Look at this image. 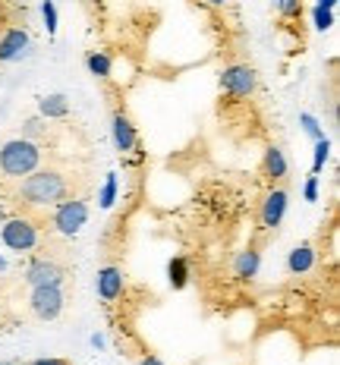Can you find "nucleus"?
<instances>
[{"mask_svg": "<svg viewBox=\"0 0 340 365\" xmlns=\"http://www.w3.org/2000/svg\"><path fill=\"white\" fill-rule=\"evenodd\" d=\"M66 192H70V180L60 170H32L16 186V199L29 208H54L66 199Z\"/></svg>", "mask_w": 340, "mask_h": 365, "instance_id": "1", "label": "nucleus"}, {"mask_svg": "<svg viewBox=\"0 0 340 365\" xmlns=\"http://www.w3.org/2000/svg\"><path fill=\"white\" fill-rule=\"evenodd\" d=\"M41 164V145L29 139H10L0 145V177L4 180H22Z\"/></svg>", "mask_w": 340, "mask_h": 365, "instance_id": "2", "label": "nucleus"}, {"mask_svg": "<svg viewBox=\"0 0 340 365\" xmlns=\"http://www.w3.org/2000/svg\"><path fill=\"white\" fill-rule=\"evenodd\" d=\"M0 242L10 252H32L38 246V227L29 217H6L4 227H0Z\"/></svg>", "mask_w": 340, "mask_h": 365, "instance_id": "3", "label": "nucleus"}, {"mask_svg": "<svg viewBox=\"0 0 340 365\" xmlns=\"http://www.w3.org/2000/svg\"><path fill=\"white\" fill-rule=\"evenodd\" d=\"M255 88H259V76L249 63H233L221 73V95H227L230 101H243L255 95Z\"/></svg>", "mask_w": 340, "mask_h": 365, "instance_id": "4", "label": "nucleus"}, {"mask_svg": "<svg viewBox=\"0 0 340 365\" xmlns=\"http://www.w3.org/2000/svg\"><path fill=\"white\" fill-rule=\"evenodd\" d=\"M88 220V205L86 199H63L54 205V217H51V224H54V230L60 237H76V233L86 227Z\"/></svg>", "mask_w": 340, "mask_h": 365, "instance_id": "5", "label": "nucleus"}, {"mask_svg": "<svg viewBox=\"0 0 340 365\" xmlns=\"http://www.w3.org/2000/svg\"><path fill=\"white\" fill-rule=\"evenodd\" d=\"M66 296L63 287H32V296H29V309L38 322H54V318L63 315Z\"/></svg>", "mask_w": 340, "mask_h": 365, "instance_id": "6", "label": "nucleus"}, {"mask_svg": "<svg viewBox=\"0 0 340 365\" xmlns=\"http://www.w3.org/2000/svg\"><path fill=\"white\" fill-rule=\"evenodd\" d=\"M66 277H70V271L63 268L60 262L54 258H35V262H29L26 268V284L29 287H63Z\"/></svg>", "mask_w": 340, "mask_h": 365, "instance_id": "7", "label": "nucleus"}, {"mask_svg": "<svg viewBox=\"0 0 340 365\" xmlns=\"http://www.w3.org/2000/svg\"><path fill=\"white\" fill-rule=\"evenodd\" d=\"M287 205H290V195H287V189H271L268 195L262 199V208H259V224L262 230H274V227H281V220L287 215Z\"/></svg>", "mask_w": 340, "mask_h": 365, "instance_id": "8", "label": "nucleus"}, {"mask_svg": "<svg viewBox=\"0 0 340 365\" xmlns=\"http://www.w3.org/2000/svg\"><path fill=\"white\" fill-rule=\"evenodd\" d=\"M123 287H126V280H123V271H120L117 264H108V268L98 271L95 290L101 296V302H117L120 296H123Z\"/></svg>", "mask_w": 340, "mask_h": 365, "instance_id": "9", "label": "nucleus"}, {"mask_svg": "<svg viewBox=\"0 0 340 365\" xmlns=\"http://www.w3.org/2000/svg\"><path fill=\"white\" fill-rule=\"evenodd\" d=\"M110 135H113V148H117L120 155H130V151L139 145V135H135L133 120L126 117L123 110H117L110 117Z\"/></svg>", "mask_w": 340, "mask_h": 365, "instance_id": "10", "label": "nucleus"}, {"mask_svg": "<svg viewBox=\"0 0 340 365\" xmlns=\"http://www.w3.org/2000/svg\"><path fill=\"white\" fill-rule=\"evenodd\" d=\"M26 48H29L26 29H6V32L0 35V63H13L16 57H22Z\"/></svg>", "mask_w": 340, "mask_h": 365, "instance_id": "11", "label": "nucleus"}, {"mask_svg": "<svg viewBox=\"0 0 340 365\" xmlns=\"http://www.w3.org/2000/svg\"><path fill=\"white\" fill-rule=\"evenodd\" d=\"M259 268H262V252L259 249H243L237 258H233V277L237 280H252L255 274H259Z\"/></svg>", "mask_w": 340, "mask_h": 365, "instance_id": "12", "label": "nucleus"}, {"mask_svg": "<svg viewBox=\"0 0 340 365\" xmlns=\"http://www.w3.org/2000/svg\"><path fill=\"white\" fill-rule=\"evenodd\" d=\"M262 170H264V177H268L271 182H274V180H284L287 170H290V164H287V155H284V151L277 148V145H268V148H264Z\"/></svg>", "mask_w": 340, "mask_h": 365, "instance_id": "13", "label": "nucleus"}, {"mask_svg": "<svg viewBox=\"0 0 340 365\" xmlns=\"http://www.w3.org/2000/svg\"><path fill=\"white\" fill-rule=\"evenodd\" d=\"M312 268H315V249L309 242H302V246H297L287 255V271L290 274H309Z\"/></svg>", "mask_w": 340, "mask_h": 365, "instance_id": "14", "label": "nucleus"}, {"mask_svg": "<svg viewBox=\"0 0 340 365\" xmlns=\"http://www.w3.org/2000/svg\"><path fill=\"white\" fill-rule=\"evenodd\" d=\"M38 110H41L44 120H63L66 113H70V101H66V95H44L41 101H38Z\"/></svg>", "mask_w": 340, "mask_h": 365, "instance_id": "15", "label": "nucleus"}, {"mask_svg": "<svg viewBox=\"0 0 340 365\" xmlns=\"http://www.w3.org/2000/svg\"><path fill=\"white\" fill-rule=\"evenodd\" d=\"M168 284L173 287V290H183V287L189 284V262H186L183 255L170 258V264H168Z\"/></svg>", "mask_w": 340, "mask_h": 365, "instance_id": "16", "label": "nucleus"}, {"mask_svg": "<svg viewBox=\"0 0 340 365\" xmlns=\"http://www.w3.org/2000/svg\"><path fill=\"white\" fill-rule=\"evenodd\" d=\"M86 66L92 76H98V79H110L113 60H110V54H104V51H92V54L86 57Z\"/></svg>", "mask_w": 340, "mask_h": 365, "instance_id": "17", "label": "nucleus"}, {"mask_svg": "<svg viewBox=\"0 0 340 365\" xmlns=\"http://www.w3.org/2000/svg\"><path fill=\"white\" fill-rule=\"evenodd\" d=\"M113 202H117V173H108V180H104V186H101V195H98V205H101V208H113Z\"/></svg>", "mask_w": 340, "mask_h": 365, "instance_id": "18", "label": "nucleus"}, {"mask_svg": "<svg viewBox=\"0 0 340 365\" xmlns=\"http://www.w3.org/2000/svg\"><path fill=\"white\" fill-rule=\"evenodd\" d=\"M312 22H315V29H319V32H328V29L334 26V10H328V6H319V4H315Z\"/></svg>", "mask_w": 340, "mask_h": 365, "instance_id": "19", "label": "nucleus"}, {"mask_svg": "<svg viewBox=\"0 0 340 365\" xmlns=\"http://www.w3.org/2000/svg\"><path fill=\"white\" fill-rule=\"evenodd\" d=\"M328 155H331V142L328 139H319V142H315V161H312V173H315V177L321 173V167H324V161H328Z\"/></svg>", "mask_w": 340, "mask_h": 365, "instance_id": "20", "label": "nucleus"}, {"mask_svg": "<svg viewBox=\"0 0 340 365\" xmlns=\"http://www.w3.org/2000/svg\"><path fill=\"white\" fill-rule=\"evenodd\" d=\"M299 123H302V129H306V135L312 142H319V139H324V133H321V126H319V120L312 117V113H302L299 117Z\"/></svg>", "mask_w": 340, "mask_h": 365, "instance_id": "21", "label": "nucleus"}, {"mask_svg": "<svg viewBox=\"0 0 340 365\" xmlns=\"http://www.w3.org/2000/svg\"><path fill=\"white\" fill-rule=\"evenodd\" d=\"M41 16H44V26H48V35L57 32V6L54 0H44L41 4Z\"/></svg>", "mask_w": 340, "mask_h": 365, "instance_id": "22", "label": "nucleus"}, {"mask_svg": "<svg viewBox=\"0 0 340 365\" xmlns=\"http://www.w3.org/2000/svg\"><path fill=\"white\" fill-rule=\"evenodd\" d=\"M48 129H44V123L38 117H32V120H26V126H22V139H29V142H35L38 135H44Z\"/></svg>", "mask_w": 340, "mask_h": 365, "instance_id": "23", "label": "nucleus"}, {"mask_svg": "<svg viewBox=\"0 0 340 365\" xmlns=\"http://www.w3.org/2000/svg\"><path fill=\"white\" fill-rule=\"evenodd\" d=\"M302 195H306V202H319V177H315V173H309Z\"/></svg>", "mask_w": 340, "mask_h": 365, "instance_id": "24", "label": "nucleus"}, {"mask_svg": "<svg viewBox=\"0 0 340 365\" xmlns=\"http://www.w3.org/2000/svg\"><path fill=\"white\" fill-rule=\"evenodd\" d=\"M277 10H281V16H297L299 13V0H274Z\"/></svg>", "mask_w": 340, "mask_h": 365, "instance_id": "25", "label": "nucleus"}, {"mask_svg": "<svg viewBox=\"0 0 340 365\" xmlns=\"http://www.w3.org/2000/svg\"><path fill=\"white\" fill-rule=\"evenodd\" d=\"M29 365H66L63 359H35V362H29Z\"/></svg>", "mask_w": 340, "mask_h": 365, "instance_id": "26", "label": "nucleus"}, {"mask_svg": "<svg viewBox=\"0 0 340 365\" xmlns=\"http://www.w3.org/2000/svg\"><path fill=\"white\" fill-rule=\"evenodd\" d=\"M142 365H164V362L158 359V356H145V359H142Z\"/></svg>", "mask_w": 340, "mask_h": 365, "instance_id": "27", "label": "nucleus"}, {"mask_svg": "<svg viewBox=\"0 0 340 365\" xmlns=\"http://www.w3.org/2000/svg\"><path fill=\"white\" fill-rule=\"evenodd\" d=\"M92 346H98V349L104 346V337H101V334H92Z\"/></svg>", "mask_w": 340, "mask_h": 365, "instance_id": "28", "label": "nucleus"}, {"mask_svg": "<svg viewBox=\"0 0 340 365\" xmlns=\"http://www.w3.org/2000/svg\"><path fill=\"white\" fill-rule=\"evenodd\" d=\"M319 6H328V10H334L337 0H319Z\"/></svg>", "mask_w": 340, "mask_h": 365, "instance_id": "29", "label": "nucleus"}, {"mask_svg": "<svg viewBox=\"0 0 340 365\" xmlns=\"http://www.w3.org/2000/svg\"><path fill=\"white\" fill-rule=\"evenodd\" d=\"M205 4H208V6H224L227 0H205Z\"/></svg>", "mask_w": 340, "mask_h": 365, "instance_id": "30", "label": "nucleus"}, {"mask_svg": "<svg viewBox=\"0 0 340 365\" xmlns=\"http://www.w3.org/2000/svg\"><path fill=\"white\" fill-rule=\"evenodd\" d=\"M0 271H6V258L4 255H0Z\"/></svg>", "mask_w": 340, "mask_h": 365, "instance_id": "31", "label": "nucleus"}, {"mask_svg": "<svg viewBox=\"0 0 340 365\" xmlns=\"http://www.w3.org/2000/svg\"><path fill=\"white\" fill-rule=\"evenodd\" d=\"M0 365H22V362H0Z\"/></svg>", "mask_w": 340, "mask_h": 365, "instance_id": "32", "label": "nucleus"}, {"mask_svg": "<svg viewBox=\"0 0 340 365\" xmlns=\"http://www.w3.org/2000/svg\"><path fill=\"white\" fill-rule=\"evenodd\" d=\"M0 220H6V215H4V208H0Z\"/></svg>", "mask_w": 340, "mask_h": 365, "instance_id": "33", "label": "nucleus"}]
</instances>
